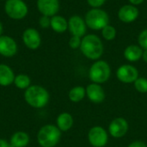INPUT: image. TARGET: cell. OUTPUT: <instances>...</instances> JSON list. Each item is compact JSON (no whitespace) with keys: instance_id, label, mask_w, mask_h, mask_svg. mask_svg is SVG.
Masks as SVG:
<instances>
[{"instance_id":"cell-34","label":"cell","mask_w":147,"mask_h":147,"mask_svg":"<svg viewBox=\"0 0 147 147\" xmlns=\"http://www.w3.org/2000/svg\"><path fill=\"white\" fill-rule=\"evenodd\" d=\"M0 1H7V0H0Z\"/></svg>"},{"instance_id":"cell-10","label":"cell","mask_w":147,"mask_h":147,"mask_svg":"<svg viewBox=\"0 0 147 147\" xmlns=\"http://www.w3.org/2000/svg\"><path fill=\"white\" fill-rule=\"evenodd\" d=\"M22 41L25 47L30 50H36L40 47L41 36L39 31L34 28H28L22 33Z\"/></svg>"},{"instance_id":"cell-11","label":"cell","mask_w":147,"mask_h":147,"mask_svg":"<svg viewBox=\"0 0 147 147\" xmlns=\"http://www.w3.org/2000/svg\"><path fill=\"white\" fill-rule=\"evenodd\" d=\"M18 46L15 39L9 35L0 36V55L5 58H11L17 53Z\"/></svg>"},{"instance_id":"cell-24","label":"cell","mask_w":147,"mask_h":147,"mask_svg":"<svg viewBox=\"0 0 147 147\" xmlns=\"http://www.w3.org/2000/svg\"><path fill=\"white\" fill-rule=\"evenodd\" d=\"M135 90L141 93V94H146L147 93V78L144 77H139L136 81L134 83Z\"/></svg>"},{"instance_id":"cell-19","label":"cell","mask_w":147,"mask_h":147,"mask_svg":"<svg viewBox=\"0 0 147 147\" xmlns=\"http://www.w3.org/2000/svg\"><path fill=\"white\" fill-rule=\"evenodd\" d=\"M143 51L139 45H129L124 50V58L129 62H137L142 59Z\"/></svg>"},{"instance_id":"cell-31","label":"cell","mask_w":147,"mask_h":147,"mask_svg":"<svg viewBox=\"0 0 147 147\" xmlns=\"http://www.w3.org/2000/svg\"><path fill=\"white\" fill-rule=\"evenodd\" d=\"M128 1L130 2V3H131V4H133V5L136 6V5H140V4H141L145 0H128Z\"/></svg>"},{"instance_id":"cell-4","label":"cell","mask_w":147,"mask_h":147,"mask_svg":"<svg viewBox=\"0 0 147 147\" xmlns=\"http://www.w3.org/2000/svg\"><path fill=\"white\" fill-rule=\"evenodd\" d=\"M84 21L87 28L92 30H102L109 23L108 13L101 8H91L85 15Z\"/></svg>"},{"instance_id":"cell-1","label":"cell","mask_w":147,"mask_h":147,"mask_svg":"<svg viewBox=\"0 0 147 147\" xmlns=\"http://www.w3.org/2000/svg\"><path fill=\"white\" fill-rule=\"evenodd\" d=\"M23 97L28 106L33 109L45 108L50 100L48 90L41 85L34 84L24 90Z\"/></svg>"},{"instance_id":"cell-12","label":"cell","mask_w":147,"mask_h":147,"mask_svg":"<svg viewBox=\"0 0 147 147\" xmlns=\"http://www.w3.org/2000/svg\"><path fill=\"white\" fill-rule=\"evenodd\" d=\"M68 30L71 35L83 38L87 31V26L84 18L79 16H72L68 20Z\"/></svg>"},{"instance_id":"cell-30","label":"cell","mask_w":147,"mask_h":147,"mask_svg":"<svg viewBox=\"0 0 147 147\" xmlns=\"http://www.w3.org/2000/svg\"><path fill=\"white\" fill-rule=\"evenodd\" d=\"M0 147H11V146L9 144V141L0 138Z\"/></svg>"},{"instance_id":"cell-23","label":"cell","mask_w":147,"mask_h":147,"mask_svg":"<svg viewBox=\"0 0 147 147\" xmlns=\"http://www.w3.org/2000/svg\"><path fill=\"white\" fill-rule=\"evenodd\" d=\"M102 35L106 40H113L116 36V29L115 27L109 24L102 29Z\"/></svg>"},{"instance_id":"cell-16","label":"cell","mask_w":147,"mask_h":147,"mask_svg":"<svg viewBox=\"0 0 147 147\" xmlns=\"http://www.w3.org/2000/svg\"><path fill=\"white\" fill-rule=\"evenodd\" d=\"M15 77V72L9 65L0 64V86L8 87L13 84Z\"/></svg>"},{"instance_id":"cell-18","label":"cell","mask_w":147,"mask_h":147,"mask_svg":"<svg viewBox=\"0 0 147 147\" xmlns=\"http://www.w3.org/2000/svg\"><path fill=\"white\" fill-rule=\"evenodd\" d=\"M30 142V137L24 131H17L14 133L9 139L11 147H27Z\"/></svg>"},{"instance_id":"cell-25","label":"cell","mask_w":147,"mask_h":147,"mask_svg":"<svg viewBox=\"0 0 147 147\" xmlns=\"http://www.w3.org/2000/svg\"><path fill=\"white\" fill-rule=\"evenodd\" d=\"M138 43L143 50H147V28L140 33L138 36Z\"/></svg>"},{"instance_id":"cell-13","label":"cell","mask_w":147,"mask_h":147,"mask_svg":"<svg viewBox=\"0 0 147 147\" xmlns=\"http://www.w3.org/2000/svg\"><path fill=\"white\" fill-rule=\"evenodd\" d=\"M36 6L42 16L52 17L59 10V0H37Z\"/></svg>"},{"instance_id":"cell-14","label":"cell","mask_w":147,"mask_h":147,"mask_svg":"<svg viewBox=\"0 0 147 147\" xmlns=\"http://www.w3.org/2000/svg\"><path fill=\"white\" fill-rule=\"evenodd\" d=\"M85 90H86V96L93 103L96 104L102 103V102H104L106 98L105 90L101 84L91 83L87 85Z\"/></svg>"},{"instance_id":"cell-27","label":"cell","mask_w":147,"mask_h":147,"mask_svg":"<svg viewBox=\"0 0 147 147\" xmlns=\"http://www.w3.org/2000/svg\"><path fill=\"white\" fill-rule=\"evenodd\" d=\"M39 25L42 28H50L51 26V17L46 16H41L39 19Z\"/></svg>"},{"instance_id":"cell-5","label":"cell","mask_w":147,"mask_h":147,"mask_svg":"<svg viewBox=\"0 0 147 147\" xmlns=\"http://www.w3.org/2000/svg\"><path fill=\"white\" fill-rule=\"evenodd\" d=\"M111 76L109 64L102 59L96 60L89 70V78L92 83L102 84L106 83Z\"/></svg>"},{"instance_id":"cell-22","label":"cell","mask_w":147,"mask_h":147,"mask_svg":"<svg viewBox=\"0 0 147 147\" xmlns=\"http://www.w3.org/2000/svg\"><path fill=\"white\" fill-rule=\"evenodd\" d=\"M13 84L19 90H27L29 86H31V78H29V76H28L27 74H18L16 75L15 77V80Z\"/></svg>"},{"instance_id":"cell-21","label":"cell","mask_w":147,"mask_h":147,"mask_svg":"<svg viewBox=\"0 0 147 147\" xmlns=\"http://www.w3.org/2000/svg\"><path fill=\"white\" fill-rule=\"evenodd\" d=\"M86 96L85 88L80 85L71 88L68 92V98L72 102H79Z\"/></svg>"},{"instance_id":"cell-17","label":"cell","mask_w":147,"mask_h":147,"mask_svg":"<svg viewBox=\"0 0 147 147\" xmlns=\"http://www.w3.org/2000/svg\"><path fill=\"white\" fill-rule=\"evenodd\" d=\"M73 116L68 112L60 113L56 118V126L61 132H67L73 127Z\"/></svg>"},{"instance_id":"cell-28","label":"cell","mask_w":147,"mask_h":147,"mask_svg":"<svg viewBox=\"0 0 147 147\" xmlns=\"http://www.w3.org/2000/svg\"><path fill=\"white\" fill-rule=\"evenodd\" d=\"M106 0H87L88 4L91 8H101L104 3Z\"/></svg>"},{"instance_id":"cell-8","label":"cell","mask_w":147,"mask_h":147,"mask_svg":"<svg viewBox=\"0 0 147 147\" xmlns=\"http://www.w3.org/2000/svg\"><path fill=\"white\" fill-rule=\"evenodd\" d=\"M129 124L127 121L123 117H116L109 123L108 133L115 139H121L127 134Z\"/></svg>"},{"instance_id":"cell-20","label":"cell","mask_w":147,"mask_h":147,"mask_svg":"<svg viewBox=\"0 0 147 147\" xmlns=\"http://www.w3.org/2000/svg\"><path fill=\"white\" fill-rule=\"evenodd\" d=\"M50 28L58 34L65 33L68 29V21L62 16L55 15L51 17Z\"/></svg>"},{"instance_id":"cell-2","label":"cell","mask_w":147,"mask_h":147,"mask_svg":"<svg viewBox=\"0 0 147 147\" xmlns=\"http://www.w3.org/2000/svg\"><path fill=\"white\" fill-rule=\"evenodd\" d=\"M80 50L85 58L90 60H98L103 54L104 47L99 36L90 34L82 38Z\"/></svg>"},{"instance_id":"cell-29","label":"cell","mask_w":147,"mask_h":147,"mask_svg":"<svg viewBox=\"0 0 147 147\" xmlns=\"http://www.w3.org/2000/svg\"><path fill=\"white\" fill-rule=\"evenodd\" d=\"M127 147H147V145L141 140H134L131 142Z\"/></svg>"},{"instance_id":"cell-33","label":"cell","mask_w":147,"mask_h":147,"mask_svg":"<svg viewBox=\"0 0 147 147\" xmlns=\"http://www.w3.org/2000/svg\"><path fill=\"white\" fill-rule=\"evenodd\" d=\"M3 26L2 22H0V36L3 35Z\"/></svg>"},{"instance_id":"cell-6","label":"cell","mask_w":147,"mask_h":147,"mask_svg":"<svg viewBox=\"0 0 147 147\" xmlns=\"http://www.w3.org/2000/svg\"><path fill=\"white\" fill-rule=\"evenodd\" d=\"M5 14L13 20H22L28 13V7L23 0H7L4 4Z\"/></svg>"},{"instance_id":"cell-26","label":"cell","mask_w":147,"mask_h":147,"mask_svg":"<svg viewBox=\"0 0 147 147\" xmlns=\"http://www.w3.org/2000/svg\"><path fill=\"white\" fill-rule=\"evenodd\" d=\"M81 42H82V38L81 37L71 35V37L69 40L68 44H69V47L71 49H78V48H80Z\"/></svg>"},{"instance_id":"cell-15","label":"cell","mask_w":147,"mask_h":147,"mask_svg":"<svg viewBox=\"0 0 147 147\" xmlns=\"http://www.w3.org/2000/svg\"><path fill=\"white\" fill-rule=\"evenodd\" d=\"M139 15V9L133 4H125L118 10V18L124 23H131L136 21Z\"/></svg>"},{"instance_id":"cell-9","label":"cell","mask_w":147,"mask_h":147,"mask_svg":"<svg viewBox=\"0 0 147 147\" xmlns=\"http://www.w3.org/2000/svg\"><path fill=\"white\" fill-rule=\"evenodd\" d=\"M139 77L138 69L132 65H122L116 71L117 79L123 84H134Z\"/></svg>"},{"instance_id":"cell-7","label":"cell","mask_w":147,"mask_h":147,"mask_svg":"<svg viewBox=\"0 0 147 147\" xmlns=\"http://www.w3.org/2000/svg\"><path fill=\"white\" fill-rule=\"evenodd\" d=\"M88 141L92 147H104L109 142V133L101 126H94L88 132Z\"/></svg>"},{"instance_id":"cell-32","label":"cell","mask_w":147,"mask_h":147,"mask_svg":"<svg viewBox=\"0 0 147 147\" xmlns=\"http://www.w3.org/2000/svg\"><path fill=\"white\" fill-rule=\"evenodd\" d=\"M142 59L144 60V62L147 63V50L143 51V54H142Z\"/></svg>"},{"instance_id":"cell-3","label":"cell","mask_w":147,"mask_h":147,"mask_svg":"<svg viewBox=\"0 0 147 147\" xmlns=\"http://www.w3.org/2000/svg\"><path fill=\"white\" fill-rule=\"evenodd\" d=\"M62 132L53 124L42 126L36 135V140L40 147H55L60 141Z\"/></svg>"}]
</instances>
